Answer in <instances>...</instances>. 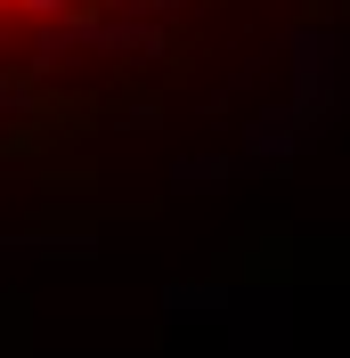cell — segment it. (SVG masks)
Masks as SVG:
<instances>
[{
  "label": "cell",
  "mask_w": 350,
  "mask_h": 358,
  "mask_svg": "<svg viewBox=\"0 0 350 358\" xmlns=\"http://www.w3.org/2000/svg\"><path fill=\"white\" fill-rule=\"evenodd\" d=\"M350 0H0V187L114 196L237 131Z\"/></svg>",
  "instance_id": "obj_1"
}]
</instances>
